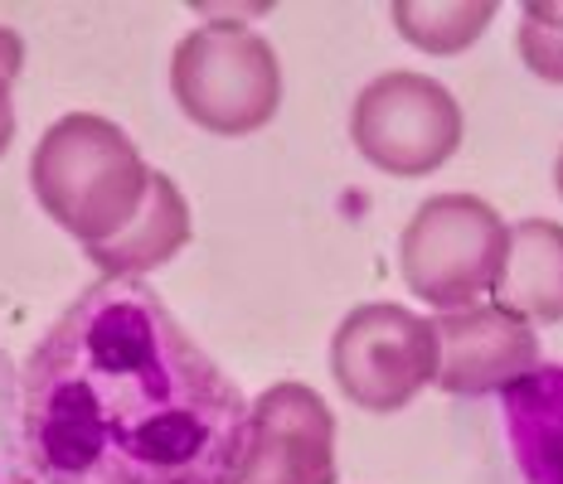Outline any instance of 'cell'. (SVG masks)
<instances>
[{"label": "cell", "instance_id": "cell-16", "mask_svg": "<svg viewBox=\"0 0 563 484\" xmlns=\"http://www.w3.org/2000/svg\"><path fill=\"white\" fill-rule=\"evenodd\" d=\"M554 189L563 194V150H559V160H554Z\"/></svg>", "mask_w": 563, "mask_h": 484}, {"label": "cell", "instance_id": "cell-7", "mask_svg": "<svg viewBox=\"0 0 563 484\" xmlns=\"http://www.w3.org/2000/svg\"><path fill=\"white\" fill-rule=\"evenodd\" d=\"M229 484H335V417L307 383H273L249 403Z\"/></svg>", "mask_w": 563, "mask_h": 484}, {"label": "cell", "instance_id": "cell-11", "mask_svg": "<svg viewBox=\"0 0 563 484\" xmlns=\"http://www.w3.org/2000/svg\"><path fill=\"white\" fill-rule=\"evenodd\" d=\"M185 243H190V204H185L180 184L170 175L151 170V189H146L141 214L112 243L88 247V257L102 277H146V271L166 267Z\"/></svg>", "mask_w": 563, "mask_h": 484}, {"label": "cell", "instance_id": "cell-15", "mask_svg": "<svg viewBox=\"0 0 563 484\" xmlns=\"http://www.w3.org/2000/svg\"><path fill=\"white\" fill-rule=\"evenodd\" d=\"M20 68H25V44H20L15 30H0V156L15 140V102H10V88H15Z\"/></svg>", "mask_w": 563, "mask_h": 484}, {"label": "cell", "instance_id": "cell-12", "mask_svg": "<svg viewBox=\"0 0 563 484\" xmlns=\"http://www.w3.org/2000/svg\"><path fill=\"white\" fill-rule=\"evenodd\" d=\"M394 30L422 54H466L496 20V0H394Z\"/></svg>", "mask_w": 563, "mask_h": 484}, {"label": "cell", "instance_id": "cell-10", "mask_svg": "<svg viewBox=\"0 0 563 484\" xmlns=\"http://www.w3.org/2000/svg\"><path fill=\"white\" fill-rule=\"evenodd\" d=\"M510 460L525 484H563V363H539L500 393Z\"/></svg>", "mask_w": 563, "mask_h": 484}, {"label": "cell", "instance_id": "cell-4", "mask_svg": "<svg viewBox=\"0 0 563 484\" xmlns=\"http://www.w3.org/2000/svg\"><path fill=\"white\" fill-rule=\"evenodd\" d=\"M506 218L476 194H432L398 238V271L418 301L438 311H466L490 291L506 257Z\"/></svg>", "mask_w": 563, "mask_h": 484}, {"label": "cell", "instance_id": "cell-5", "mask_svg": "<svg viewBox=\"0 0 563 484\" xmlns=\"http://www.w3.org/2000/svg\"><path fill=\"white\" fill-rule=\"evenodd\" d=\"M350 140L374 170L422 180L462 146V108L428 74H379L350 108Z\"/></svg>", "mask_w": 563, "mask_h": 484}, {"label": "cell", "instance_id": "cell-14", "mask_svg": "<svg viewBox=\"0 0 563 484\" xmlns=\"http://www.w3.org/2000/svg\"><path fill=\"white\" fill-rule=\"evenodd\" d=\"M5 460L15 470H25V451H20V387L10 383V359L0 353V484H10Z\"/></svg>", "mask_w": 563, "mask_h": 484}, {"label": "cell", "instance_id": "cell-6", "mask_svg": "<svg viewBox=\"0 0 563 484\" xmlns=\"http://www.w3.org/2000/svg\"><path fill=\"white\" fill-rule=\"evenodd\" d=\"M331 373L340 393L365 412L408 407L438 373L432 320L394 301L355 305L331 339Z\"/></svg>", "mask_w": 563, "mask_h": 484}, {"label": "cell", "instance_id": "cell-9", "mask_svg": "<svg viewBox=\"0 0 563 484\" xmlns=\"http://www.w3.org/2000/svg\"><path fill=\"white\" fill-rule=\"evenodd\" d=\"M490 305L520 315L530 325L563 320V223L525 218L510 228L506 257L490 281Z\"/></svg>", "mask_w": 563, "mask_h": 484}, {"label": "cell", "instance_id": "cell-1", "mask_svg": "<svg viewBox=\"0 0 563 484\" xmlns=\"http://www.w3.org/2000/svg\"><path fill=\"white\" fill-rule=\"evenodd\" d=\"M249 403L141 277H102L20 369L30 484H229Z\"/></svg>", "mask_w": 563, "mask_h": 484}, {"label": "cell", "instance_id": "cell-8", "mask_svg": "<svg viewBox=\"0 0 563 484\" xmlns=\"http://www.w3.org/2000/svg\"><path fill=\"white\" fill-rule=\"evenodd\" d=\"M438 335V373L432 383L452 397L506 393L530 369H539V335L530 320L500 311V305H466L442 311L432 320Z\"/></svg>", "mask_w": 563, "mask_h": 484}, {"label": "cell", "instance_id": "cell-13", "mask_svg": "<svg viewBox=\"0 0 563 484\" xmlns=\"http://www.w3.org/2000/svg\"><path fill=\"white\" fill-rule=\"evenodd\" d=\"M515 44H520V58L534 78L563 88V0H530L520 30H515Z\"/></svg>", "mask_w": 563, "mask_h": 484}, {"label": "cell", "instance_id": "cell-2", "mask_svg": "<svg viewBox=\"0 0 563 484\" xmlns=\"http://www.w3.org/2000/svg\"><path fill=\"white\" fill-rule=\"evenodd\" d=\"M30 184L58 228L74 233L84 247H98L141 214L151 165L117 122L98 112H68L34 146Z\"/></svg>", "mask_w": 563, "mask_h": 484}, {"label": "cell", "instance_id": "cell-3", "mask_svg": "<svg viewBox=\"0 0 563 484\" xmlns=\"http://www.w3.org/2000/svg\"><path fill=\"white\" fill-rule=\"evenodd\" d=\"M170 92L209 136H253L282 108V64L263 34L243 25H199L175 44Z\"/></svg>", "mask_w": 563, "mask_h": 484}]
</instances>
